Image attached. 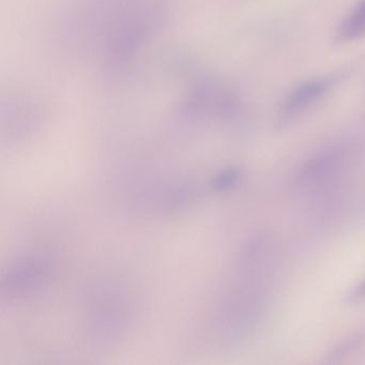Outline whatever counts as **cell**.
Returning <instances> with one entry per match:
<instances>
[{
	"mask_svg": "<svg viewBox=\"0 0 365 365\" xmlns=\"http://www.w3.org/2000/svg\"><path fill=\"white\" fill-rule=\"evenodd\" d=\"M334 82V78H315V80L305 81L294 87L288 93L282 106V121L288 123L301 114L303 110L313 106L328 93Z\"/></svg>",
	"mask_w": 365,
	"mask_h": 365,
	"instance_id": "cell-1",
	"label": "cell"
},
{
	"mask_svg": "<svg viewBox=\"0 0 365 365\" xmlns=\"http://www.w3.org/2000/svg\"><path fill=\"white\" fill-rule=\"evenodd\" d=\"M341 159L339 151H329L309 160L299 173L296 187L301 191L311 190L328 180L339 170Z\"/></svg>",
	"mask_w": 365,
	"mask_h": 365,
	"instance_id": "cell-2",
	"label": "cell"
},
{
	"mask_svg": "<svg viewBox=\"0 0 365 365\" xmlns=\"http://www.w3.org/2000/svg\"><path fill=\"white\" fill-rule=\"evenodd\" d=\"M365 34V0L341 23L337 38L339 41H351Z\"/></svg>",
	"mask_w": 365,
	"mask_h": 365,
	"instance_id": "cell-3",
	"label": "cell"
},
{
	"mask_svg": "<svg viewBox=\"0 0 365 365\" xmlns=\"http://www.w3.org/2000/svg\"><path fill=\"white\" fill-rule=\"evenodd\" d=\"M365 345V330L360 332L354 333L350 336L337 344L327 356L326 363L333 364V363L339 362L345 359L349 354H354L356 349Z\"/></svg>",
	"mask_w": 365,
	"mask_h": 365,
	"instance_id": "cell-4",
	"label": "cell"
},
{
	"mask_svg": "<svg viewBox=\"0 0 365 365\" xmlns=\"http://www.w3.org/2000/svg\"><path fill=\"white\" fill-rule=\"evenodd\" d=\"M240 172L237 168H230L222 173L215 181V187L219 190H227L238 183Z\"/></svg>",
	"mask_w": 365,
	"mask_h": 365,
	"instance_id": "cell-5",
	"label": "cell"
},
{
	"mask_svg": "<svg viewBox=\"0 0 365 365\" xmlns=\"http://www.w3.org/2000/svg\"><path fill=\"white\" fill-rule=\"evenodd\" d=\"M365 299V281L360 285L356 286L349 296H348V302L358 303Z\"/></svg>",
	"mask_w": 365,
	"mask_h": 365,
	"instance_id": "cell-6",
	"label": "cell"
}]
</instances>
